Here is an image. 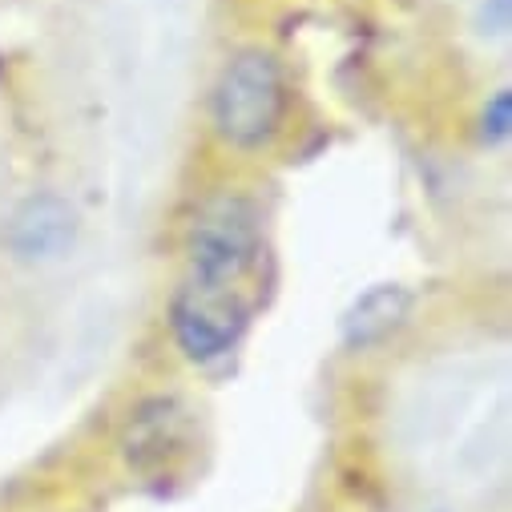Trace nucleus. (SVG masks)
Listing matches in <instances>:
<instances>
[{
  "label": "nucleus",
  "mask_w": 512,
  "mask_h": 512,
  "mask_svg": "<svg viewBox=\"0 0 512 512\" xmlns=\"http://www.w3.org/2000/svg\"><path fill=\"white\" fill-rule=\"evenodd\" d=\"M267 259L263 214L242 194L210 198L190 226V271L170 303V331L190 363H222L259 307L254 279Z\"/></svg>",
  "instance_id": "f257e3e1"
},
{
  "label": "nucleus",
  "mask_w": 512,
  "mask_h": 512,
  "mask_svg": "<svg viewBox=\"0 0 512 512\" xmlns=\"http://www.w3.org/2000/svg\"><path fill=\"white\" fill-rule=\"evenodd\" d=\"M210 121H214V134L230 150L238 154L267 150L283 134V121H287L283 65L263 49L234 53L214 81Z\"/></svg>",
  "instance_id": "f03ea898"
},
{
  "label": "nucleus",
  "mask_w": 512,
  "mask_h": 512,
  "mask_svg": "<svg viewBox=\"0 0 512 512\" xmlns=\"http://www.w3.org/2000/svg\"><path fill=\"white\" fill-rule=\"evenodd\" d=\"M5 242H9L17 263H33V267L57 263L77 242V214L57 194H33L9 218Z\"/></svg>",
  "instance_id": "7ed1b4c3"
},
{
  "label": "nucleus",
  "mask_w": 512,
  "mask_h": 512,
  "mask_svg": "<svg viewBox=\"0 0 512 512\" xmlns=\"http://www.w3.org/2000/svg\"><path fill=\"white\" fill-rule=\"evenodd\" d=\"M408 307H412V295L400 283H379V287L363 291L355 299V307L343 315V343L355 351L383 343L408 319Z\"/></svg>",
  "instance_id": "20e7f679"
},
{
  "label": "nucleus",
  "mask_w": 512,
  "mask_h": 512,
  "mask_svg": "<svg viewBox=\"0 0 512 512\" xmlns=\"http://www.w3.org/2000/svg\"><path fill=\"white\" fill-rule=\"evenodd\" d=\"M508 134H512V93L496 89L480 113V138L488 146H500V142H508Z\"/></svg>",
  "instance_id": "39448f33"
}]
</instances>
